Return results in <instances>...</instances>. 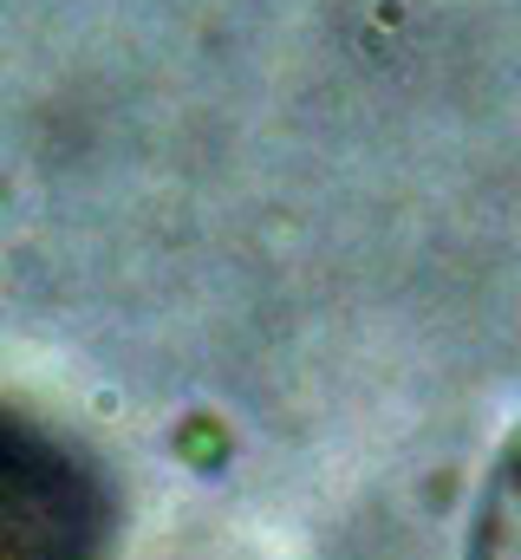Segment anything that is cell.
<instances>
[{"label": "cell", "mask_w": 521, "mask_h": 560, "mask_svg": "<svg viewBox=\"0 0 521 560\" xmlns=\"http://www.w3.org/2000/svg\"><path fill=\"white\" fill-rule=\"evenodd\" d=\"M105 509L72 450L0 418V560H99Z\"/></svg>", "instance_id": "cell-1"}]
</instances>
